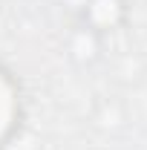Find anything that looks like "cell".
Listing matches in <instances>:
<instances>
[{
  "label": "cell",
  "mask_w": 147,
  "mask_h": 150,
  "mask_svg": "<svg viewBox=\"0 0 147 150\" xmlns=\"http://www.w3.org/2000/svg\"><path fill=\"white\" fill-rule=\"evenodd\" d=\"M84 20H87V29L92 32L115 29L124 20V0H87Z\"/></svg>",
  "instance_id": "obj_1"
},
{
  "label": "cell",
  "mask_w": 147,
  "mask_h": 150,
  "mask_svg": "<svg viewBox=\"0 0 147 150\" xmlns=\"http://www.w3.org/2000/svg\"><path fill=\"white\" fill-rule=\"evenodd\" d=\"M15 115H18V95H15V87L6 78V72H0V142L9 136Z\"/></svg>",
  "instance_id": "obj_2"
}]
</instances>
